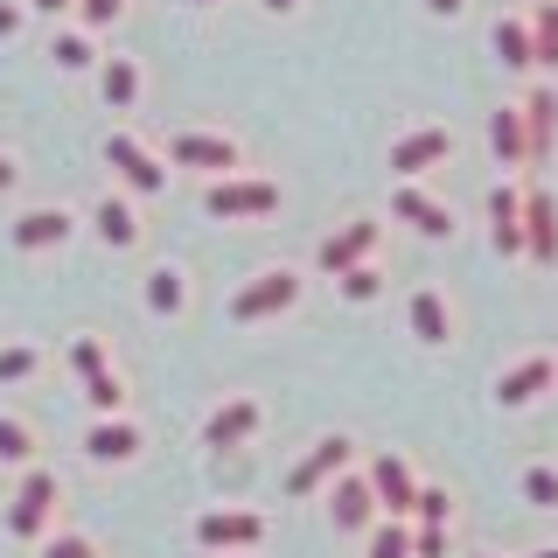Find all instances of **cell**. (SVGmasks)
Instances as JSON below:
<instances>
[{
    "instance_id": "obj_5",
    "label": "cell",
    "mask_w": 558,
    "mask_h": 558,
    "mask_svg": "<svg viewBox=\"0 0 558 558\" xmlns=\"http://www.w3.org/2000/svg\"><path fill=\"white\" fill-rule=\"evenodd\" d=\"M349 468H356V440H349V433H322V440L287 468V496H322V488L336 475H349Z\"/></svg>"
},
{
    "instance_id": "obj_10",
    "label": "cell",
    "mask_w": 558,
    "mask_h": 558,
    "mask_svg": "<svg viewBox=\"0 0 558 558\" xmlns=\"http://www.w3.org/2000/svg\"><path fill=\"white\" fill-rule=\"evenodd\" d=\"M258 426H266V405H258V398H223V405L203 418V447L231 453L244 440H258Z\"/></svg>"
},
{
    "instance_id": "obj_26",
    "label": "cell",
    "mask_w": 558,
    "mask_h": 558,
    "mask_svg": "<svg viewBox=\"0 0 558 558\" xmlns=\"http://www.w3.org/2000/svg\"><path fill=\"white\" fill-rule=\"evenodd\" d=\"M363 558H412V517H377L363 531Z\"/></svg>"
},
{
    "instance_id": "obj_15",
    "label": "cell",
    "mask_w": 558,
    "mask_h": 558,
    "mask_svg": "<svg viewBox=\"0 0 558 558\" xmlns=\"http://www.w3.org/2000/svg\"><path fill=\"white\" fill-rule=\"evenodd\" d=\"M551 384H558V363H551V356H523V363H510V371L496 377V405H502V412L537 405Z\"/></svg>"
},
{
    "instance_id": "obj_34",
    "label": "cell",
    "mask_w": 558,
    "mask_h": 558,
    "mask_svg": "<svg viewBox=\"0 0 558 558\" xmlns=\"http://www.w3.org/2000/svg\"><path fill=\"white\" fill-rule=\"evenodd\" d=\"M70 371H77V377H98V371H112L105 342H98V336H77V342H70Z\"/></svg>"
},
{
    "instance_id": "obj_9",
    "label": "cell",
    "mask_w": 558,
    "mask_h": 558,
    "mask_svg": "<svg viewBox=\"0 0 558 558\" xmlns=\"http://www.w3.org/2000/svg\"><path fill=\"white\" fill-rule=\"evenodd\" d=\"M447 154H453V133L447 126H412V133L391 140V174H398V182H426Z\"/></svg>"
},
{
    "instance_id": "obj_20",
    "label": "cell",
    "mask_w": 558,
    "mask_h": 558,
    "mask_svg": "<svg viewBox=\"0 0 558 558\" xmlns=\"http://www.w3.org/2000/svg\"><path fill=\"white\" fill-rule=\"evenodd\" d=\"M488 154H496V168H523V161H531L523 105H496V112H488Z\"/></svg>"
},
{
    "instance_id": "obj_14",
    "label": "cell",
    "mask_w": 558,
    "mask_h": 558,
    "mask_svg": "<svg viewBox=\"0 0 558 558\" xmlns=\"http://www.w3.org/2000/svg\"><path fill=\"white\" fill-rule=\"evenodd\" d=\"M371 488H377V502H384V517H412V502H418V475L405 468V453H371Z\"/></svg>"
},
{
    "instance_id": "obj_17",
    "label": "cell",
    "mask_w": 558,
    "mask_h": 558,
    "mask_svg": "<svg viewBox=\"0 0 558 558\" xmlns=\"http://www.w3.org/2000/svg\"><path fill=\"white\" fill-rule=\"evenodd\" d=\"M405 328L426 349H447L453 342V307H447V293L440 287H412L405 293Z\"/></svg>"
},
{
    "instance_id": "obj_39",
    "label": "cell",
    "mask_w": 558,
    "mask_h": 558,
    "mask_svg": "<svg viewBox=\"0 0 558 558\" xmlns=\"http://www.w3.org/2000/svg\"><path fill=\"white\" fill-rule=\"evenodd\" d=\"M22 14H28V8H22V0H0V43H8V35H14V28H22Z\"/></svg>"
},
{
    "instance_id": "obj_41",
    "label": "cell",
    "mask_w": 558,
    "mask_h": 558,
    "mask_svg": "<svg viewBox=\"0 0 558 558\" xmlns=\"http://www.w3.org/2000/svg\"><path fill=\"white\" fill-rule=\"evenodd\" d=\"M426 14H440V22H453V14H468V0H426Z\"/></svg>"
},
{
    "instance_id": "obj_33",
    "label": "cell",
    "mask_w": 558,
    "mask_h": 558,
    "mask_svg": "<svg viewBox=\"0 0 558 558\" xmlns=\"http://www.w3.org/2000/svg\"><path fill=\"white\" fill-rule=\"evenodd\" d=\"M84 398H92V412H105V418H112L119 405H126V384H119L112 371H98V377H84Z\"/></svg>"
},
{
    "instance_id": "obj_16",
    "label": "cell",
    "mask_w": 558,
    "mask_h": 558,
    "mask_svg": "<svg viewBox=\"0 0 558 558\" xmlns=\"http://www.w3.org/2000/svg\"><path fill=\"white\" fill-rule=\"evenodd\" d=\"M523 252L537 266H558V203L551 189H523Z\"/></svg>"
},
{
    "instance_id": "obj_8",
    "label": "cell",
    "mask_w": 558,
    "mask_h": 558,
    "mask_svg": "<svg viewBox=\"0 0 558 558\" xmlns=\"http://www.w3.org/2000/svg\"><path fill=\"white\" fill-rule=\"evenodd\" d=\"M105 161H112L119 182L140 189V196H161V189H168V161H161V154H154L140 133H112V140H105Z\"/></svg>"
},
{
    "instance_id": "obj_21",
    "label": "cell",
    "mask_w": 558,
    "mask_h": 558,
    "mask_svg": "<svg viewBox=\"0 0 558 558\" xmlns=\"http://www.w3.org/2000/svg\"><path fill=\"white\" fill-rule=\"evenodd\" d=\"M98 98H105V112H133L140 105V63L133 57H105L98 63Z\"/></svg>"
},
{
    "instance_id": "obj_28",
    "label": "cell",
    "mask_w": 558,
    "mask_h": 558,
    "mask_svg": "<svg viewBox=\"0 0 558 558\" xmlns=\"http://www.w3.org/2000/svg\"><path fill=\"white\" fill-rule=\"evenodd\" d=\"M517 488H523V502H531V510H558V461H531L517 475Z\"/></svg>"
},
{
    "instance_id": "obj_46",
    "label": "cell",
    "mask_w": 558,
    "mask_h": 558,
    "mask_svg": "<svg viewBox=\"0 0 558 558\" xmlns=\"http://www.w3.org/2000/svg\"><path fill=\"white\" fill-rule=\"evenodd\" d=\"M475 558H502V551H475Z\"/></svg>"
},
{
    "instance_id": "obj_44",
    "label": "cell",
    "mask_w": 558,
    "mask_h": 558,
    "mask_svg": "<svg viewBox=\"0 0 558 558\" xmlns=\"http://www.w3.org/2000/svg\"><path fill=\"white\" fill-rule=\"evenodd\" d=\"M531 558H558V545H537V551H531Z\"/></svg>"
},
{
    "instance_id": "obj_48",
    "label": "cell",
    "mask_w": 558,
    "mask_h": 558,
    "mask_svg": "<svg viewBox=\"0 0 558 558\" xmlns=\"http://www.w3.org/2000/svg\"><path fill=\"white\" fill-rule=\"evenodd\" d=\"M551 363H558V356H551Z\"/></svg>"
},
{
    "instance_id": "obj_12",
    "label": "cell",
    "mask_w": 558,
    "mask_h": 558,
    "mask_svg": "<svg viewBox=\"0 0 558 558\" xmlns=\"http://www.w3.org/2000/svg\"><path fill=\"white\" fill-rule=\"evenodd\" d=\"M391 217H398V223H412V231H418V238H433V244L453 238V209L433 196V189H418V182H398V189H391Z\"/></svg>"
},
{
    "instance_id": "obj_36",
    "label": "cell",
    "mask_w": 558,
    "mask_h": 558,
    "mask_svg": "<svg viewBox=\"0 0 558 558\" xmlns=\"http://www.w3.org/2000/svg\"><path fill=\"white\" fill-rule=\"evenodd\" d=\"M119 14H126V0H77V28H112L119 22Z\"/></svg>"
},
{
    "instance_id": "obj_43",
    "label": "cell",
    "mask_w": 558,
    "mask_h": 558,
    "mask_svg": "<svg viewBox=\"0 0 558 558\" xmlns=\"http://www.w3.org/2000/svg\"><path fill=\"white\" fill-rule=\"evenodd\" d=\"M293 8H301V0H266V14H293Z\"/></svg>"
},
{
    "instance_id": "obj_23",
    "label": "cell",
    "mask_w": 558,
    "mask_h": 558,
    "mask_svg": "<svg viewBox=\"0 0 558 558\" xmlns=\"http://www.w3.org/2000/svg\"><path fill=\"white\" fill-rule=\"evenodd\" d=\"M523 133H531V161H545L551 140H558V92H545V84H537V92L523 98Z\"/></svg>"
},
{
    "instance_id": "obj_3",
    "label": "cell",
    "mask_w": 558,
    "mask_h": 558,
    "mask_svg": "<svg viewBox=\"0 0 558 558\" xmlns=\"http://www.w3.org/2000/svg\"><path fill=\"white\" fill-rule=\"evenodd\" d=\"M293 301H301V272L293 266H266V272H252L244 287L231 293V322H272V314H287Z\"/></svg>"
},
{
    "instance_id": "obj_38",
    "label": "cell",
    "mask_w": 558,
    "mask_h": 558,
    "mask_svg": "<svg viewBox=\"0 0 558 558\" xmlns=\"http://www.w3.org/2000/svg\"><path fill=\"white\" fill-rule=\"evenodd\" d=\"M412 558H447V523H412Z\"/></svg>"
},
{
    "instance_id": "obj_7",
    "label": "cell",
    "mask_w": 558,
    "mask_h": 558,
    "mask_svg": "<svg viewBox=\"0 0 558 558\" xmlns=\"http://www.w3.org/2000/svg\"><path fill=\"white\" fill-rule=\"evenodd\" d=\"M377 517H384V502H377V488H371L363 468H349V475L328 482V523H336L342 537H363Z\"/></svg>"
},
{
    "instance_id": "obj_25",
    "label": "cell",
    "mask_w": 558,
    "mask_h": 558,
    "mask_svg": "<svg viewBox=\"0 0 558 558\" xmlns=\"http://www.w3.org/2000/svg\"><path fill=\"white\" fill-rule=\"evenodd\" d=\"M182 307H189V272H182V266H154V272H147V314L174 322Z\"/></svg>"
},
{
    "instance_id": "obj_13",
    "label": "cell",
    "mask_w": 558,
    "mask_h": 558,
    "mask_svg": "<svg viewBox=\"0 0 558 558\" xmlns=\"http://www.w3.org/2000/svg\"><path fill=\"white\" fill-rule=\"evenodd\" d=\"M8 238H14V252H57V244L77 238V217L57 203H43V209H22V217L8 223Z\"/></svg>"
},
{
    "instance_id": "obj_1",
    "label": "cell",
    "mask_w": 558,
    "mask_h": 558,
    "mask_svg": "<svg viewBox=\"0 0 558 558\" xmlns=\"http://www.w3.org/2000/svg\"><path fill=\"white\" fill-rule=\"evenodd\" d=\"M272 209H279L272 174H217V182H203V217L217 223H266Z\"/></svg>"
},
{
    "instance_id": "obj_47",
    "label": "cell",
    "mask_w": 558,
    "mask_h": 558,
    "mask_svg": "<svg viewBox=\"0 0 558 558\" xmlns=\"http://www.w3.org/2000/svg\"><path fill=\"white\" fill-rule=\"evenodd\" d=\"M231 558H244V551H231Z\"/></svg>"
},
{
    "instance_id": "obj_42",
    "label": "cell",
    "mask_w": 558,
    "mask_h": 558,
    "mask_svg": "<svg viewBox=\"0 0 558 558\" xmlns=\"http://www.w3.org/2000/svg\"><path fill=\"white\" fill-rule=\"evenodd\" d=\"M28 8H35V14H70L77 0H28Z\"/></svg>"
},
{
    "instance_id": "obj_37",
    "label": "cell",
    "mask_w": 558,
    "mask_h": 558,
    "mask_svg": "<svg viewBox=\"0 0 558 558\" xmlns=\"http://www.w3.org/2000/svg\"><path fill=\"white\" fill-rule=\"evenodd\" d=\"M43 558H98V545L84 531H63V537H43Z\"/></svg>"
},
{
    "instance_id": "obj_32",
    "label": "cell",
    "mask_w": 558,
    "mask_h": 558,
    "mask_svg": "<svg viewBox=\"0 0 558 558\" xmlns=\"http://www.w3.org/2000/svg\"><path fill=\"white\" fill-rule=\"evenodd\" d=\"M35 371H43V349H35V342H8V349H0V384H28Z\"/></svg>"
},
{
    "instance_id": "obj_2",
    "label": "cell",
    "mask_w": 558,
    "mask_h": 558,
    "mask_svg": "<svg viewBox=\"0 0 558 558\" xmlns=\"http://www.w3.org/2000/svg\"><path fill=\"white\" fill-rule=\"evenodd\" d=\"M49 517H57V468H22V482H14L8 496V537L14 545H35V537L49 531Z\"/></svg>"
},
{
    "instance_id": "obj_35",
    "label": "cell",
    "mask_w": 558,
    "mask_h": 558,
    "mask_svg": "<svg viewBox=\"0 0 558 558\" xmlns=\"http://www.w3.org/2000/svg\"><path fill=\"white\" fill-rule=\"evenodd\" d=\"M453 517V496H447V488H426V482H418V502H412V523H447Z\"/></svg>"
},
{
    "instance_id": "obj_4",
    "label": "cell",
    "mask_w": 558,
    "mask_h": 558,
    "mask_svg": "<svg viewBox=\"0 0 558 558\" xmlns=\"http://www.w3.org/2000/svg\"><path fill=\"white\" fill-rule=\"evenodd\" d=\"M168 168H196V174H209V182H217V174H238L244 168V147L231 133H209V126H182L168 140Z\"/></svg>"
},
{
    "instance_id": "obj_18",
    "label": "cell",
    "mask_w": 558,
    "mask_h": 558,
    "mask_svg": "<svg viewBox=\"0 0 558 558\" xmlns=\"http://www.w3.org/2000/svg\"><path fill=\"white\" fill-rule=\"evenodd\" d=\"M140 453V426L133 418H92V433H84V461H98V468H126Z\"/></svg>"
},
{
    "instance_id": "obj_45",
    "label": "cell",
    "mask_w": 558,
    "mask_h": 558,
    "mask_svg": "<svg viewBox=\"0 0 558 558\" xmlns=\"http://www.w3.org/2000/svg\"><path fill=\"white\" fill-rule=\"evenodd\" d=\"M189 8H217V0H189Z\"/></svg>"
},
{
    "instance_id": "obj_22",
    "label": "cell",
    "mask_w": 558,
    "mask_h": 558,
    "mask_svg": "<svg viewBox=\"0 0 558 558\" xmlns=\"http://www.w3.org/2000/svg\"><path fill=\"white\" fill-rule=\"evenodd\" d=\"M92 231L112 244V252L140 244V217H133V203H126V196H98V203H92Z\"/></svg>"
},
{
    "instance_id": "obj_40",
    "label": "cell",
    "mask_w": 558,
    "mask_h": 558,
    "mask_svg": "<svg viewBox=\"0 0 558 558\" xmlns=\"http://www.w3.org/2000/svg\"><path fill=\"white\" fill-rule=\"evenodd\" d=\"M14 182H22V161H14V154H8V147H0V196H8V189H14Z\"/></svg>"
},
{
    "instance_id": "obj_6",
    "label": "cell",
    "mask_w": 558,
    "mask_h": 558,
    "mask_svg": "<svg viewBox=\"0 0 558 558\" xmlns=\"http://www.w3.org/2000/svg\"><path fill=\"white\" fill-rule=\"evenodd\" d=\"M266 531H272L266 510H203L196 517V545L203 551H223V558H231V551H258V545H266Z\"/></svg>"
},
{
    "instance_id": "obj_24",
    "label": "cell",
    "mask_w": 558,
    "mask_h": 558,
    "mask_svg": "<svg viewBox=\"0 0 558 558\" xmlns=\"http://www.w3.org/2000/svg\"><path fill=\"white\" fill-rule=\"evenodd\" d=\"M496 57H502V70H537V43H531V22L523 14H502L496 22Z\"/></svg>"
},
{
    "instance_id": "obj_19",
    "label": "cell",
    "mask_w": 558,
    "mask_h": 558,
    "mask_svg": "<svg viewBox=\"0 0 558 558\" xmlns=\"http://www.w3.org/2000/svg\"><path fill=\"white\" fill-rule=\"evenodd\" d=\"M488 244H496L502 258L523 252V189L517 182H496V189H488Z\"/></svg>"
},
{
    "instance_id": "obj_11",
    "label": "cell",
    "mask_w": 558,
    "mask_h": 558,
    "mask_svg": "<svg viewBox=\"0 0 558 558\" xmlns=\"http://www.w3.org/2000/svg\"><path fill=\"white\" fill-rule=\"evenodd\" d=\"M377 238H384V223L371 217H356V223H342L336 238H322V252H314V272H349V266H363V258H377Z\"/></svg>"
},
{
    "instance_id": "obj_29",
    "label": "cell",
    "mask_w": 558,
    "mask_h": 558,
    "mask_svg": "<svg viewBox=\"0 0 558 558\" xmlns=\"http://www.w3.org/2000/svg\"><path fill=\"white\" fill-rule=\"evenodd\" d=\"M0 461H8V468H28L35 461V426H28V418L0 412Z\"/></svg>"
},
{
    "instance_id": "obj_31",
    "label": "cell",
    "mask_w": 558,
    "mask_h": 558,
    "mask_svg": "<svg viewBox=\"0 0 558 558\" xmlns=\"http://www.w3.org/2000/svg\"><path fill=\"white\" fill-rule=\"evenodd\" d=\"M531 43H537V63L558 70V0H537V14H531Z\"/></svg>"
},
{
    "instance_id": "obj_27",
    "label": "cell",
    "mask_w": 558,
    "mask_h": 558,
    "mask_svg": "<svg viewBox=\"0 0 558 558\" xmlns=\"http://www.w3.org/2000/svg\"><path fill=\"white\" fill-rule=\"evenodd\" d=\"M49 57H57V70H98V35L92 28H63L57 43H49Z\"/></svg>"
},
{
    "instance_id": "obj_30",
    "label": "cell",
    "mask_w": 558,
    "mask_h": 558,
    "mask_svg": "<svg viewBox=\"0 0 558 558\" xmlns=\"http://www.w3.org/2000/svg\"><path fill=\"white\" fill-rule=\"evenodd\" d=\"M336 293H342L349 307L377 301V293H384V272H377V258H363V266H349V272H336Z\"/></svg>"
}]
</instances>
